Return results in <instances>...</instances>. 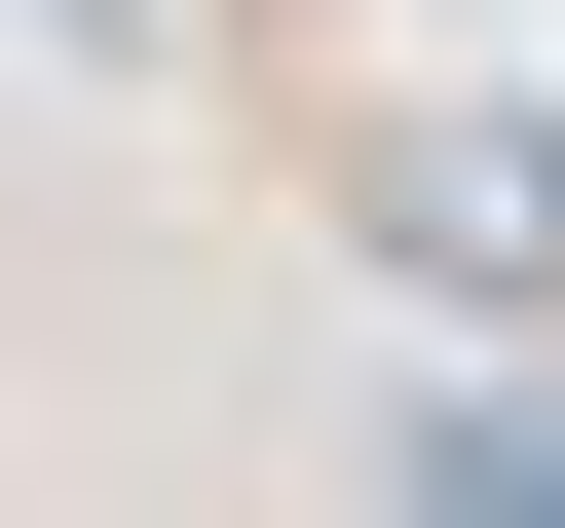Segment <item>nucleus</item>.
Returning <instances> with one entry per match:
<instances>
[{
  "label": "nucleus",
  "instance_id": "nucleus-2",
  "mask_svg": "<svg viewBox=\"0 0 565 528\" xmlns=\"http://www.w3.org/2000/svg\"><path fill=\"white\" fill-rule=\"evenodd\" d=\"M39 39H151V0H39Z\"/></svg>",
  "mask_w": 565,
  "mask_h": 528
},
{
  "label": "nucleus",
  "instance_id": "nucleus-1",
  "mask_svg": "<svg viewBox=\"0 0 565 528\" xmlns=\"http://www.w3.org/2000/svg\"><path fill=\"white\" fill-rule=\"evenodd\" d=\"M340 226L415 264V303H565V151H527V114H377V151H340Z\"/></svg>",
  "mask_w": 565,
  "mask_h": 528
}]
</instances>
